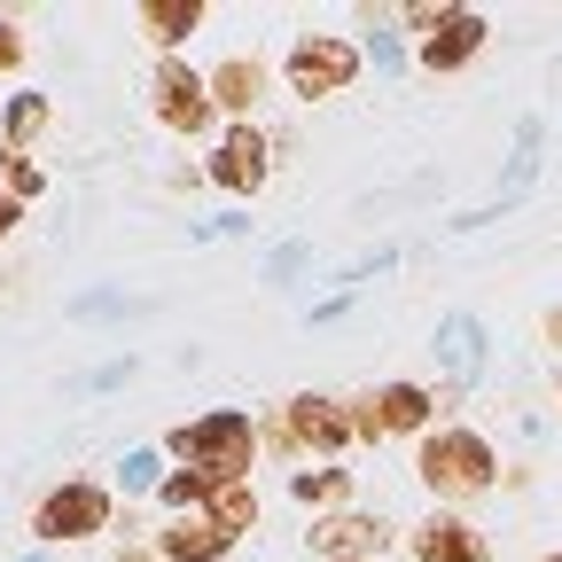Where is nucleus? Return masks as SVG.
I'll return each instance as SVG.
<instances>
[{
    "mask_svg": "<svg viewBox=\"0 0 562 562\" xmlns=\"http://www.w3.org/2000/svg\"><path fill=\"white\" fill-rule=\"evenodd\" d=\"M414 476L430 484L438 508H469V501H484V492L501 484V453H492L484 430H461V422H446V430H430V438L414 446Z\"/></svg>",
    "mask_w": 562,
    "mask_h": 562,
    "instance_id": "nucleus-1",
    "label": "nucleus"
},
{
    "mask_svg": "<svg viewBox=\"0 0 562 562\" xmlns=\"http://www.w3.org/2000/svg\"><path fill=\"white\" fill-rule=\"evenodd\" d=\"M211 180H220L227 195H258L273 180V140L258 125H227L220 149H211Z\"/></svg>",
    "mask_w": 562,
    "mask_h": 562,
    "instance_id": "nucleus-6",
    "label": "nucleus"
},
{
    "mask_svg": "<svg viewBox=\"0 0 562 562\" xmlns=\"http://www.w3.org/2000/svg\"><path fill=\"white\" fill-rule=\"evenodd\" d=\"M484 40H492L484 9H438L430 32H422V70H461L484 55Z\"/></svg>",
    "mask_w": 562,
    "mask_h": 562,
    "instance_id": "nucleus-9",
    "label": "nucleus"
},
{
    "mask_svg": "<svg viewBox=\"0 0 562 562\" xmlns=\"http://www.w3.org/2000/svg\"><path fill=\"white\" fill-rule=\"evenodd\" d=\"M0 172H9V188H16V195H32V188H40V172H32V165H24L16 149H9V157H0Z\"/></svg>",
    "mask_w": 562,
    "mask_h": 562,
    "instance_id": "nucleus-18",
    "label": "nucleus"
},
{
    "mask_svg": "<svg viewBox=\"0 0 562 562\" xmlns=\"http://www.w3.org/2000/svg\"><path fill=\"white\" fill-rule=\"evenodd\" d=\"M16 227V195H0V235H9Z\"/></svg>",
    "mask_w": 562,
    "mask_h": 562,
    "instance_id": "nucleus-22",
    "label": "nucleus"
},
{
    "mask_svg": "<svg viewBox=\"0 0 562 562\" xmlns=\"http://www.w3.org/2000/svg\"><path fill=\"white\" fill-rule=\"evenodd\" d=\"M446 406H453V391H430V383H375L368 398H351V430L360 438H430V430H446Z\"/></svg>",
    "mask_w": 562,
    "mask_h": 562,
    "instance_id": "nucleus-3",
    "label": "nucleus"
},
{
    "mask_svg": "<svg viewBox=\"0 0 562 562\" xmlns=\"http://www.w3.org/2000/svg\"><path fill=\"white\" fill-rule=\"evenodd\" d=\"M172 453H180L188 469H203V476L235 484V476H250V461H258V422H250L243 406H211V414H195V422H180V430H172Z\"/></svg>",
    "mask_w": 562,
    "mask_h": 562,
    "instance_id": "nucleus-2",
    "label": "nucleus"
},
{
    "mask_svg": "<svg viewBox=\"0 0 562 562\" xmlns=\"http://www.w3.org/2000/svg\"><path fill=\"white\" fill-rule=\"evenodd\" d=\"M539 562H562V547H554V554H539Z\"/></svg>",
    "mask_w": 562,
    "mask_h": 562,
    "instance_id": "nucleus-23",
    "label": "nucleus"
},
{
    "mask_svg": "<svg viewBox=\"0 0 562 562\" xmlns=\"http://www.w3.org/2000/svg\"><path fill=\"white\" fill-rule=\"evenodd\" d=\"M290 492H297L305 508H328V516H336V508L351 501V469H328V461H321V469H297Z\"/></svg>",
    "mask_w": 562,
    "mask_h": 562,
    "instance_id": "nucleus-16",
    "label": "nucleus"
},
{
    "mask_svg": "<svg viewBox=\"0 0 562 562\" xmlns=\"http://www.w3.org/2000/svg\"><path fill=\"white\" fill-rule=\"evenodd\" d=\"M157 117L172 133H211V117H220V102H211V79L188 63H165L157 70Z\"/></svg>",
    "mask_w": 562,
    "mask_h": 562,
    "instance_id": "nucleus-10",
    "label": "nucleus"
},
{
    "mask_svg": "<svg viewBox=\"0 0 562 562\" xmlns=\"http://www.w3.org/2000/svg\"><path fill=\"white\" fill-rule=\"evenodd\" d=\"M281 430H290V446H297V453H328V461H336L351 438H360V430H351V406H344V398H321V391L290 398Z\"/></svg>",
    "mask_w": 562,
    "mask_h": 562,
    "instance_id": "nucleus-5",
    "label": "nucleus"
},
{
    "mask_svg": "<svg viewBox=\"0 0 562 562\" xmlns=\"http://www.w3.org/2000/svg\"><path fill=\"white\" fill-rule=\"evenodd\" d=\"M414 562H492V539L461 516V508H430V516H422L414 524Z\"/></svg>",
    "mask_w": 562,
    "mask_h": 562,
    "instance_id": "nucleus-8",
    "label": "nucleus"
},
{
    "mask_svg": "<svg viewBox=\"0 0 562 562\" xmlns=\"http://www.w3.org/2000/svg\"><path fill=\"white\" fill-rule=\"evenodd\" d=\"M554 398H562V383H554Z\"/></svg>",
    "mask_w": 562,
    "mask_h": 562,
    "instance_id": "nucleus-25",
    "label": "nucleus"
},
{
    "mask_svg": "<svg viewBox=\"0 0 562 562\" xmlns=\"http://www.w3.org/2000/svg\"><path fill=\"white\" fill-rule=\"evenodd\" d=\"M125 562H149V554H125Z\"/></svg>",
    "mask_w": 562,
    "mask_h": 562,
    "instance_id": "nucleus-24",
    "label": "nucleus"
},
{
    "mask_svg": "<svg viewBox=\"0 0 562 562\" xmlns=\"http://www.w3.org/2000/svg\"><path fill=\"white\" fill-rule=\"evenodd\" d=\"M305 539H313L321 562H375V554L391 547V524H383V516H351V508H336V516H321Z\"/></svg>",
    "mask_w": 562,
    "mask_h": 562,
    "instance_id": "nucleus-11",
    "label": "nucleus"
},
{
    "mask_svg": "<svg viewBox=\"0 0 562 562\" xmlns=\"http://www.w3.org/2000/svg\"><path fill=\"white\" fill-rule=\"evenodd\" d=\"M40 125H47V102H40V94H16V102H9V140H32Z\"/></svg>",
    "mask_w": 562,
    "mask_h": 562,
    "instance_id": "nucleus-17",
    "label": "nucleus"
},
{
    "mask_svg": "<svg viewBox=\"0 0 562 562\" xmlns=\"http://www.w3.org/2000/svg\"><path fill=\"white\" fill-rule=\"evenodd\" d=\"M203 79H211V102L235 110L243 125H250V110L266 102V63H258V55H227V63H211Z\"/></svg>",
    "mask_w": 562,
    "mask_h": 562,
    "instance_id": "nucleus-12",
    "label": "nucleus"
},
{
    "mask_svg": "<svg viewBox=\"0 0 562 562\" xmlns=\"http://www.w3.org/2000/svg\"><path fill=\"white\" fill-rule=\"evenodd\" d=\"M125 484H157V453H133L125 461Z\"/></svg>",
    "mask_w": 562,
    "mask_h": 562,
    "instance_id": "nucleus-20",
    "label": "nucleus"
},
{
    "mask_svg": "<svg viewBox=\"0 0 562 562\" xmlns=\"http://www.w3.org/2000/svg\"><path fill=\"white\" fill-rule=\"evenodd\" d=\"M102 524H110V492L102 484H55L40 501V516H32L40 539H94Z\"/></svg>",
    "mask_w": 562,
    "mask_h": 562,
    "instance_id": "nucleus-7",
    "label": "nucleus"
},
{
    "mask_svg": "<svg viewBox=\"0 0 562 562\" xmlns=\"http://www.w3.org/2000/svg\"><path fill=\"white\" fill-rule=\"evenodd\" d=\"M258 516H266V508H258L250 476H235V484H211V524H220V531H235V539H243V531H258Z\"/></svg>",
    "mask_w": 562,
    "mask_h": 562,
    "instance_id": "nucleus-15",
    "label": "nucleus"
},
{
    "mask_svg": "<svg viewBox=\"0 0 562 562\" xmlns=\"http://www.w3.org/2000/svg\"><path fill=\"white\" fill-rule=\"evenodd\" d=\"M16 55H24V32H16V24H0V70H16Z\"/></svg>",
    "mask_w": 562,
    "mask_h": 562,
    "instance_id": "nucleus-19",
    "label": "nucleus"
},
{
    "mask_svg": "<svg viewBox=\"0 0 562 562\" xmlns=\"http://www.w3.org/2000/svg\"><path fill=\"white\" fill-rule=\"evenodd\" d=\"M539 336H547V344L562 351V305H547V313H539Z\"/></svg>",
    "mask_w": 562,
    "mask_h": 562,
    "instance_id": "nucleus-21",
    "label": "nucleus"
},
{
    "mask_svg": "<svg viewBox=\"0 0 562 562\" xmlns=\"http://www.w3.org/2000/svg\"><path fill=\"white\" fill-rule=\"evenodd\" d=\"M133 16H140V32H149L157 47H180V40L203 24V0H140Z\"/></svg>",
    "mask_w": 562,
    "mask_h": 562,
    "instance_id": "nucleus-14",
    "label": "nucleus"
},
{
    "mask_svg": "<svg viewBox=\"0 0 562 562\" xmlns=\"http://www.w3.org/2000/svg\"><path fill=\"white\" fill-rule=\"evenodd\" d=\"M227 547H235V531H220L211 516H180V524L157 539V554H165V562H220Z\"/></svg>",
    "mask_w": 562,
    "mask_h": 562,
    "instance_id": "nucleus-13",
    "label": "nucleus"
},
{
    "mask_svg": "<svg viewBox=\"0 0 562 562\" xmlns=\"http://www.w3.org/2000/svg\"><path fill=\"white\" fill-rule=\"evenodd\" d=\"M360 40H344V32H297L290 55H281V79H290L297 102H336L351 94V79H360Z\"/></svg>",
    "mask_w": 562,
    "mask_h": 562,
    "instance_id": "nucleus-4",
    "label": "nucleus"
}]
</instances>
